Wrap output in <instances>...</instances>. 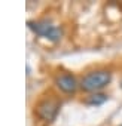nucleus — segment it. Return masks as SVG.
<instances>
[{"mask_svg":"<svg viewBox=\"0 0 122 126\" xmlns=\"http://www.w3.org/2000/svg\"><path fill=\"white\" fill-rule=\"evenodd\" d=\"M60 107H61V101L58 98L54 96L43 98L34 105V114L39 120L45 123H52L60 113Z\"/></svg>","mask_w":122,"mask_h":126,"instance_id":"obj_2","label":"nucleus"},{"mask_svg":"<svg viewBox=\"0 0 122 126\" xmlns=\"http://www.w3.org/2000/svg\"><path fill=\"white\" fill-rule=\"evenodd\" d=\"M27 25L36 36L45 37L49 42H58V40H61V37H63V30L60 27H57V25H54L51 21H46V19L28 21Z\"/></svg>","mask_w":122,"mask_h":126,"instance_id":"obj_3","label":"nucleus"},{"mask_svg":"<svg viewBox=\"0 0 122 126\" xmlns=\"http://www.w3.org/2000/svg\"><path fill=\"white\" fill-rule=\"evenodd\" d=\"M54 85L63 92V94H75L79 88V82L78 79L70 74V73H61L57 74L54 79Z\"/></svg>","mask_w":122,"mask_h":126,"instance_id":"obj_4","label":"nucleus"},{"mask_svg":"<svg viewBox=\"0 0 122 126\" xmlns=\"http://www.w3.org/2000/svg\"><path fill=\"white\" fill-rule=\"evenodd\" d=\"M107 99H109V95L97 92V94L88 95V96L85 98V104H86V105H95V107H98V105H103Z\"/></svg>","mask_w":122,"mask_h":126,"instance_id":"obj_5","label":"nucleus"},{"mask_svg":"<svg viewBox=\"0 0 122 126\" xmlns=\"http://www.w3.org/2000/svg\"><path fill=\"white\" fill-rule=\"evenodd\" d=\"M121 88H122V83H121Z\"/></svg>","mask_w":122,"mask_h":126,"instance_id":"obj_6","label":"nucleus"},{"mask_svg":"<svg viewBox=\"0 0 122 126\" xmlns=\"http://www.w3.org/2000/svg\"><path fill=\"white\" fill-rule=\"evenodd\" d=\"M110 82H112V71L106 70V68H100V70H94V71L86 73L79 80V88L85 92L97 94L98 91L104 89Z\"/></svg>","mask_w":122,"mask_h":126,"instance_id":"obj_1","label":"nucleus"},{"mask_svg":"<svg viewBox=\"0 0 122 126\" xmlns=\"http://www.w3.org/2000/svg\"><path fill=\"white\" fill-rule=\"evenodd\" d=\"M121 126H122V125H121Z\"/></svg>","mask_w":122,"mask_h":126,"instance_id":"obj_7","label":"nucleus"}]
</instances>
